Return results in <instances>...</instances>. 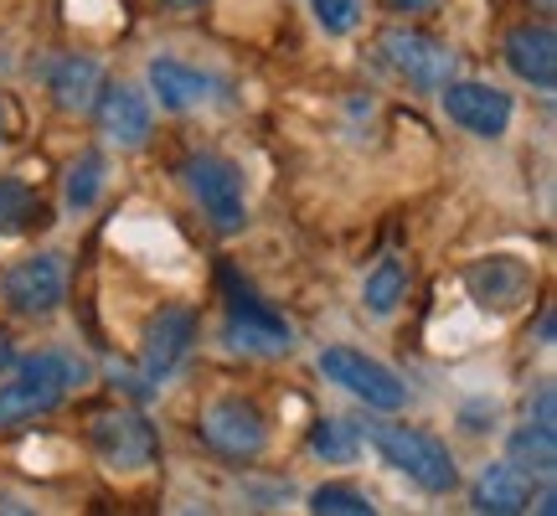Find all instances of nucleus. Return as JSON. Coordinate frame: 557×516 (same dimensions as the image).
Wrapping results in <instances>:
<instances>
[{"mask_svg":"<svg viewBox=\"0 0 557 516\" xmlns=\"http://www.w3.org/2000/svg\"><path fill=\"white\" fill-rule=\"evenodd\" d=\"M372 450L382 455V465H393L398 476H408L418 491L429 496H449L459 486V465L449 455V444L434 434H423L413 423H372Z\"/></svg>","mask_w":557,"mask_h":516,"instance_id":"1","label":"nucleus"},{"mask_svg":"<svg viewBox=\"0 0 557 516\" xmlns=\"http://www.w3.org/2000/svg\"><path fill=\"white\" fill-rule=\"evenodd\" d=\"M465 295L475 299L480 316L506 320V316H517V310L532 305L537 274H532V263L517 254H485L465 269Z\"/></svg>","mask_w":557,"mask_h":516,"instance_id":"2","label":"nucleus"},{"mask_svg":"<svg viewBox=\"0 0 557 516\" xmlns=\"http://www.w3.org/2000/svg\"><path fill=\"white\" fill-rule=\"evenodd\" d=\"M181 176L197 197L201 218L218 233H243L248 228V192H243V171L222 156H191L181 165Z\"/></svg>","mask_w":557,"mask_h":516,"instance_id":"3","label":"nucleus"},{"mask_svg":"<svg viewBox=\"0 0 557 516\" xmlns=\"http://www.w3.org/2000/svg\"><path fill=\"white\" fill-rule=\"evenodd\" d=\"M320 372H325V382H336L341 393H351L357 403L382 408V414H398L408 403V388L398 382V372L382 367L377 357H367V352H351V346H325L320 352Z\"/></svg>","mask_w":557,"mask_h":516,"instance_id":"4","label":"nucleus"},{"mask_svg":"<svg viewBox=\"0 0 557 516\" xmlns=\"http://www.w3.org/2000/svg\"><path fill=\"white\" fill-rule=\"evenodd\" d=\"M222 341L233 352H243V357H289L295 331H289V320L278 316L274 305H263L248 290H233L227 295V320H222Z\"/></svg>","mask_w":557,"mask_h":516,"instance_id":"5","label":"nucleus"},{"mask_svg":"<svg viewBox=\"0 0 557 516\" xmlns=\"http://www.w3.org/2000/svg\"><path fill=\"white\" fill-rule=\"evenodd\" d=\"M201 439L227 459H253L269 444V418L253 397H218L201 414Z\"/></svg>","mask_w":557,"mask_h":516,"instance_id":"6","label":"nucleus"},{"mask_svg":"<svg viewBox=\"0 0 557 516\" xmlns=\"http://www.w3.org/2000/svg\"><path fill=\"white\" fill-rule=\"evenodd\" d=\"M382 58H387V67L398 78L413 83L418 94H438L444 83L455 78V52L444 41L423 37V32H408V26L382 32Z\"/></svg>","mask_w":557,"mask_h":516,"instance_id":"7","label":"nucleus"},{"mask_svg":"<svg viewBox=\"0 0 557 516\" xmlns=\"http://www.w3.org/2000/svg\"><path fill=\"white\" fill-rule=\"evenodd\" d=\"M197 316L191 310H181V305H165L156 316L145 320V336H139V367H145V378L150 382H165L176 378V367L191 357V346H197Z\"/></svg>","mask_w":557,"mask_h":516,"instance_id":"8","label":"nucleus"},{"mask_svg":"<svg viewBox=\"0 0 557 516\" xmlns=\"http://www.w3.org/2000/svg\"><path fill=\"white\" fill-rule=\"evenodd\" d=\"M438 99H444V114L459 124V130H470L480 139H500L511 130V94H500L491 83H444L438 88Z\"/></svg>","mask_w":557,"mask_h":516,"instance_id":"9","label":"nucleus"},{"mask_svg":"<svg viewBox=\"0 0 557 516\" xmlns=\"http://www.w3.org/2000/svg\"><path fill=\"white\" fill-rule=\"evenodd\" d=\"M88 439H94V450H99V459L109 465V470H145V465L156 459V450H160L156 429H150L139 414H103V418H94Z\"/></svg>","mask_w":557,"mask_h":516,"instance_id":"10","label":"nucleus"},{"mask_svg":"<svg viewBox=\"0 0 557 516\" xmlns=\"http://www.w3.org/2000/svg\"><path fill=\"white\" fill-rule=\"evenodd\" d=\"M67 295V279H62V263L52 254H37V258H21L16 269L5 274V305L16 316H52Z\"/></svg>","mask_w":557,"mask_h":516,"instance_id":"11","label":"nucleus"},{"mask_svg":"<svg viewBox=\"0 0 557 516\" xmlns=\"http://www.w3.org/2000/svg\"><path fill=\"white\" fill-rule=\"evenodd\" d=\"M506 62L521 83H532L542 94L557 88V37L547 21H527V26H511L506 37Z\"/></svg>","mask_w":557,"mask_h":516,"instance_id":"12","label":"nucleus"},{"mask_svg":"<svg viewBox=\"0 0 557 516\" xmlns=\"http://www.w3.org/2000/svg\"><path fill=\"white\" fill-rule=\"evenodd\" d=\"M94 109H99L103 139H114V145H124V150H135V145L150 139V120H156V109H150V99H145L139 88H129V83L99 88Z\"/></svg>","mask_w":557,"mask_h":516,"instance_id":"13","label":"nucleus"},{"mask_svg":"<svg viewBox=\"0 0 557 516\" xmlns=\"http://www.w3.org/2000/svg\"><path fill=\"white\" fill-rule=\"evenodd\" d=\"M532 496H537V476L517 470L511 459H506V465H485V470H480V480H475V491H470L475 512H485V516L532 512Z\"/></svg>","mask_w":557,"mask_h":516,"instance_id":"14","label":"nucleus"},{"mask_svg":"<svg viewBox=\"0 0 557 516\" xmlns=\"http://www.w3.org/2000/svg\"><path fill=\"white\" fill-rule=\"evenodd\" d=\"M150 88H156L160 109H197V103H207L212 94H218V83L207 78L201 67H191V62H176V58H156L150 62Z\"/></svg>","mask_w":557,"mask_h":516,"instance_id":"15","label":"nucleus"},{"mask_svg":"<svg viewBox=\"0 0 557 516\" xmlns=\"http://www.w3.org/2000/svg\"><path fill=\"white\" fill-rule=\"evenodd\" d=\"M47 88H52V99H58L62 114H88L94 99H99V88H103V73L94 58H78V52H73V58L52 62Z\"/></svg>","mask_w":557,"mask_h":516,"instance_id":"16","label":"nucleus"},{"mask_svg":"<svg viewBox=\"0 0 557 516\" xmlns=\"http://www.w3.org/2000/svg\"><path fill=\"white\" fill-rule=\"evenodd\" d=\"M62 397H67V393H58L52 382L21 372L16 382H5V388H0V429H16V423H32V418L52 414Z\"/></svg>","mask_w":557,"mask_h":516,"instance_id":"17","label":"nucleus"},{"mask_svg":"<svg viewBox=\"0 0 557 516\" xmlns=\"http://www.w3.org/2000/svg\"><path fill=\"white\" fill-rule=\"evenodd\" d=\"M506 459L517 465V470H527V476L537 480H553L557 476V429L553 423H521L517 434L506 439Z\"/></svg>","mask_w":557,"mask_h":516,"instance_id":"18","label":"nucleus"},{"mask_svg":"<svg viewBox=\"0 0 557 516\" xmlns=\"http://www.w3.org/2000/svg\"><path fill=\"white\" fill-rule=\"evenodd\" d=\"M403 290H408V269H403V258H382L372 274L361 279V305L372 310V316H393L403 305Z\"/></svg>","mask_w":557,"mask_h":516,"instance_id":"19","label":"nucleus"},{"mask_svg":"<svg viewBox=\"0 0 557 516\" xmlns=\"http://www.w3.org/2000/svg\"><path fill=\"white\" fill-rule=\"evenodd\" d=\"M37 222H41V197L26 181L5 176L0 181V238H16V233L37 228Z\"/></svg>","mask_w":557,"mask_h":516,"instance_id":"20","label":"nucleus"},{"mask_svg":"<svg viewBox=\"0 0 557 516\" xmlns=\"http://www.w3.org/2000/svg\"><path fill=\"white\" fill-rule=\"evenodd\" d=\"M16 367L41 382H52L58 393H78L83 382H88V361L73 357V352H37V357H21Z\"/></svg>","mask_w":557,"mask_h":516,"instance_id":"21","label":"nucleus"},{"mask_svg":"<svg viewBox=\"0 0 557 516\" xmlns=\"http://www.w3.org/2000/svg\"><path fill=\"white\" fill-rule=\"evenodd\" d=\"M310 450H315L325 465H346V459L361 450L357 423H346V418H320L315 429H310Z\"/></svg>","mask_w":557,"mask_h":516,"instance_id":"22","label":"nucleus"},{"mask_svg":"<svg viewBox=\"0 0 557 516\" xmlns=\"http://www.w3.org/2000/svg\"><path fill=\"white\" fill-rule=\"evenodd\" d=\"M103 192V156L99 150H83L78 160H73V171H67V207L73 212H88L94 201H99Z\"/></svg>","mask_w":557,"mask_h":516,"instance_id":"23","label":"nucleus"},{"mask_svg":"<svg viewBox=\"0 0 557 516\" xmlns=\"http://www.w3.org/2000/svg\"><path fill=\"white\" fill-rule=\"evenodd\" d=\"M310 512L315 516H372V496L357 486H315L310 491Z\"/></svg>","mask_w":557,"mask_h":516,"instance_id":"24","label":"nucleus"},{"mask_svg":"<svg viewBox=\"0 0 557 516\" xmlns=\"http://www.w3.org/2000/svg\"><path fill=\"white\" fill-rule=\"evenodd\" d=\"M310 11H315L325 37H346V32H357L361 0H310Z\"/></svg>","mask_w":557,"mask_h":516,"instance_id":"25","label":"nucleus"},{"mask_svg":"<svg viewBox=\"0 0 557 516\" xmlns=\"http://www.w3.org/2000/svg\"><path fill=\"white\" fill-rule=\"evenodd\" d=\"M465 429L470 434H485V429H496V403H465Z\"/></svg>","mask_w":557,"mask_h":516,"instance_id":"26","label":"nucleus"},{"mask_svg":"<svg viewBox=\"0 0 557 516\" xmlns=\"http://www.w3.org/2000/svg\"><path fill=\"white\" fill-rule=\"evenodd\" d=\"M532 423H553V429H557V393H553V382H542L537 414H532Z\"/></svg>","mask_w":557,"mask_h":516,"instance_id":"27","label":"nucleus"},{"mask_svg":"<svg viewBox=\"0 0 557 516\" xmlns=\"http://www.w3.org/2000/svg\"><path fill=\"white\" fill-rule=\"evenodd\" d=\"M160 5H165V11H201L207 0H160Z\"/></svg>","mask_w":557,"mask_h":516,"instance_id":"28","label":"nucleus"},{"mask_svg":"<svg viewBox=\"0 0 557 516\" xmlns=\"http://www.w3.org/2000/svg\"><path fill=\"white\" fill-rule=\"evenodd\" d=\"M537 331H542V346H553V331H557V320H553V310H547V316H542V325H537Z\"/></svg>","mask_w":557,"mask_h":516,"instance_id":"29","label":"nucleus"},{"mask_svg":"<svg viewBox=\"0 0 557 516\" xmlns=\"http://www.w3.org/2000/svg\"><path fill=\"white\" fill-rule=\"evenodd\" d=\"M393 5H398V11H429L434 0H393Z\"/></svg>","mask_w":557,"mask_h":516,"instance_id":"30","label":"nucleus"},{"mask_svg":"<svg viewBox=\"0 0 557 516\" xmlns=\"http://www.w3.org/2000/svg\"><path fill=\"white\" fill-rule=\"evenodd\" d=\"M11 361H16V357H11V341L0 336V372H5V367H11Z\"/></svg>","mask_w":557,"mask_h":516,"instance_id":"31","label":"nucleus"},{"mask_svg":"<svg viewBox=\"0 0 557 516\" xmlns=\"http://www.w3.org/2000/svg\"><path fill=\"white\" fill-rule=\"evenodd\" d=\"M11 135V114H5V99H0V139Z\"/></svg>","mask_w":557,"mask_h":516,"instance_id":"32","label":"nucleus"},{"mask_svg":"<svg viewBox=\"0 0 557 516\" xmlns=\"http://www.w3.org/2000/svg\"><path fill=\"white\" fill-rule=\"evenodd\" d=\"M537 5H542V11H553V5H557V0H537Z\"/></svg>","mask_w":557,"mask_h":516,"instance_id":"33","label":"nucleus"}]
</instances>
